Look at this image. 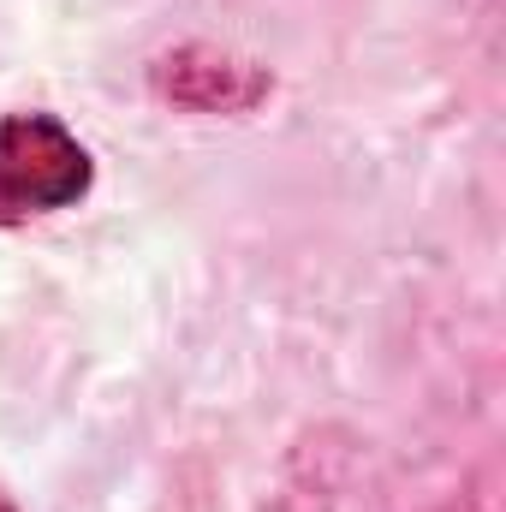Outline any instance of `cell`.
Wrapping results in <instances>:
<instances>
[{
  "mask_svg": "<svg viewBox=\"0 0 506 512\" xmlns=\"http://www.w3.org/2000/svg\"><path fill=\"white\" fill-rule=\"evenodd\" d=\"M90 149L54 114H12L0 120V227H24L60 215L90 197Z\"/></svg>",
  "mask_w": 506,
  "mask_h": 512,
  "instance_id": "6da1fadb",
  "label": "cell"
},
{
  "mask_svg": "<svg viewBox=\"0 0 506 512\" xmlns=\"http://www.w3.org/2000/svg\"><path fill=\"white\" fill-rule=\"evenodd\" d=\"M149 78H155V96H167L173 108H191V114H245L268 96V72H256L251 60L215 54L203 42L161 54Z\"/></svg>",
  "mask_w": 506,
  "mask_h": 512,
  "instance_id": "7a4b0ae2",
  "label": "cell"
},
{
  "mask_svg": "<svg viewBox=\"0 0 506 512\" xmlns=\"http://www.w3.org/2000/svg\"><path fill=\"white\" fill-rule=\"evenodd\" d=\"M0 512H12V507H6V501H0Z\"/></svg>",
  "mask_w": 506,
  "mask_h": 512,
  "instance_id": "3957f363",
  "label": "cell"
}]
</instances>
